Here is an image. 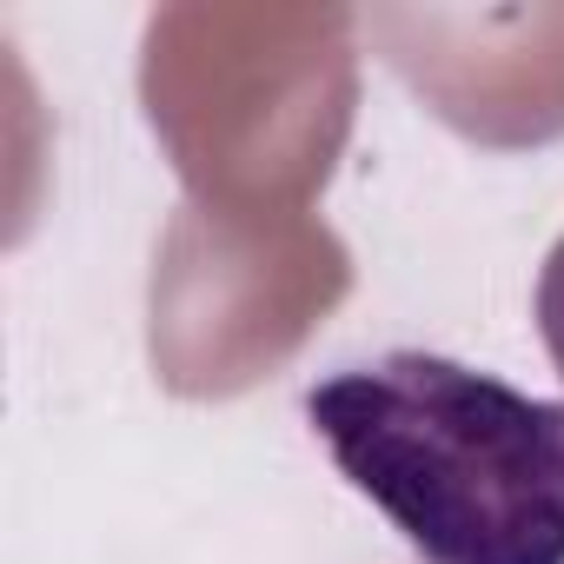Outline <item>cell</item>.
Masks as SVG:
<instances>
[{"instance_id":"cell-1","label":"cell","mask_w":564,"mask_h":564,"mask_svg":"<svg viewBox=\"0 0 564 564\" xmlns=\"http://www.w3.org/2000/svg\"><path fill=\"white\" fill-rule=\"evenodd\" d=\"M306 425L425 564H564V405L438 352L306 392Z\"/></svg>"},{"instance_id":"cell-2","label":"cell","mask_w":564,"mask_h":564,"mask_svg":"<svg viewBox=\"0 0 564 564\" xmlns=\"http://www.w3.org/2000/svg\"><path fill=\"white\" fill-rule=\"evenodd\" d=\"M538 333H544V352H551V366H557V379H564V232H557V246L544 252V265H538Z\"/></svg>"}]
</instances>
